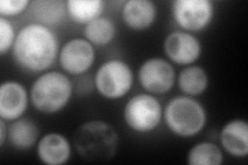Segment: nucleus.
Masks as SVG:
<instances>
[{"mask_svg": "<svg viewBox=\"0 0 248 165\" xmlns=\"http://www.w3.org/2000/svg\"><path fill=\"white\" fill-rule=\"evenodd\" d=\"M164 120L169 130L179 137H193L203 131L208 116L205 106L186 95L170 99L164 109Z\"/></svg>", "mask_w": 248, "mask_h": 165, "instance_id": "obj_4", "label": "nucleus"}, {"mask_svg": "<svg viewBox=\"0 0 248 165\" xmlns=\"http://www.w3.org/2000/svg\"><path fill=\"white\" fill-rule=\"evenodd\" d=\"M117 34V27L110 18L99 17L89 22L84 27V38L93 46L110 45Z\"/></svg>", "mask_w": 248, "mask_h": 165, "instance_id": "obj_18", "label": "nucleus"}, {"mask_svg": "<svg viewBox=\"0 0 248 165\" xmlns=\"http://www.w3.org/2000/svg\"><path fill=\"white\" fill-rule=\"evenodd\" d=\"M164 51L172 63L188 66L200 59L203 48L201 41L195 34L177 30L165 38Z\"/></svg>", "mask_w": 248, "mask_h": 165, "instance_id": "obj_10", "label": "nucleus"}, {"mask_svg": "<svg viewBox=\"0 0 248 165\" xmlns=\"http://www.w3.org/2000/svg\"><path fill=\"white\" fill-rule=\"evenodd\" d=\"M122 20L129 29L144 31L156 21L157 9L151 0H128L123 4Z\"/></svg>", "mask_w": 248, "mask_h": 165, "instance_id": "obj_13", "label": "nucleus"}, {"mask_svg": "<svg viewBox=\"0 0 248 165\" xmlns=\"http://www.w3.org/2000/svg\"><path fill=\"white\" fill-rule=\"evenodd\" d=\"M16 37L17 33L12 22L7 18L0 17V55L1 56L12 51Z\"/></svg>", "mask_w": 248, "mask_h": 165, "instance_id": "obj_21", "label": "nucleus"}, {"mask_svg": "<svg viewBox=\"0 0 248 165\" xmlns=\"http://www.w3.org/2000/svg\"><path fill=\"white\" fill-rule=\"evenodd\" d=\"M72 144L61 133L50 132L36 144V156L46 165H63L72 157Z\"/></svg>", "mask_w": 248, "mask_h": 165, "instance_id": "obj_12", "label": "nucleus"}, {"mask_svg": "<svg viewBox=\"0 0 248 165\" xmlns=\"http://www.w3.org/2000/svg\"><path fill=\"white\" fill-rule=\"evenodd\" d=\"M105 10L103 0H67L66 15L76 24L86 25L102 17Z\"/></svg>", "mask_w": 248, "mask_h": 165, "instance_id": "obj_17", "label": "nucleus"}, {"mask_svg": "<svg viewBox=\"0 0 248 165\" xmlns=\"http://www.w3.org/2000/svg\"><path fill=\"white\" fill-rule=\"evenodd\" d=\"M134 86V72L126 61L110 59L100 65L94 75V87L100 96L117 100L126 96Z\"/></svg>", "mask_w": 248, "mask_h": 165, "instance_id": "obj_5", "label": "nucleus"}, {"mask_svg": "<svg viewBox=\"0 0 248 165\" xmlns=\"http://www.w3.org/2000/svg\"><path fill=\"white\" fill-rule=\"evenodd\" d=\"M186 162L188 165H221L223 153L214 143L202 141L189 149Z\"/></svg>", "mask_w": 248, "mask_h": 165, "instance_id": "obj_20", "label": "nucleus"}, {"mask_svg": "<svg viewBox=\"0 0 248 165\" xmlns=\"http://www.w3.org/2000/svg\"><path fill=\"white\" fill-rule=\"evenodd\" d=\"M58 60L65 74L84 75L94 64L95 49L84 37L72 38L62 45Z\"/></svg>", "mask_w": 248, "mask_h": 165, "instance_id": "obj_9", "label": "nucleus"}, {"mask_svg": "<svg viewBox=\"0 0 248 165\" xmlns=\"http://www.w3.org/2000/svg\"><path fill=\"white\" fill-rule=\"evenodd\" d=\"M178 88L183 95L196 97L204 94L209 86V75L206 70L199 65L185 66L177 76Z\"/></svg>", "mask_w": 248, "mask_h": 165, "instance_id": "obj_16", "label": "nucleus"}, {"mask_svg": "<svg viewBox=\"0 0 248 165\" xmlns=\"http://www.w3.org/2000/svg\"><path fill=\"white\" fill-rule=\"evenodd\" d=\"M219 141L229 155L245 158L248 155V123L243 119L227 122L220 130Z\"/></svg>", "mask_w": 248, "mask_h": 165, "instance_id": "obj_14", "label": "nucleus"}, {"mask_svg": "<svg viewBox=\"0 0 248 165\" xmlns=\"http://www.w3.org/2000/svg\"><path fill=\"white\" fill-rule=\"evenodd\" d=\"M173 20L185 32H201L211 25L215 7L211 0H176L170 6Z\"/></svg>", "mask_w": 248, "mask_h": 165, "instance_id": "obj_7", "label": "nucleus"}, {"mask_svg": "<svg viewBox=\"0 0 248 165\" xmlns=\"http://www.w3.org/2000/svg\"><path fill=\"white\" fill-rule=\"evenodd\" d=\"M30 0H1L0 1V15L4 18L16 17L24 13L31 5Z\"/></svg>", "mask_w": 248, "mask_h": 165, "instance_id": "obj_22", "label": "nucleus"}, {"mask_svg": "<svg viewBox=\"0 0 248 165\" xmlns=\"http://www.w3.org/2000/svg\"><path fill=\"white\" fill-rule=\"evenodd\" d=\"M30 6L36 23L50 28L59 24L66 15V2L60 0H38Z\"/></svg>", "mask_w": 248, "mask_h": 165, "instance_id": "obj_19", "label": "nucleus"}, {"mask_svg": "<svg viewBox=\"0 0 248 165\" xmlns=\"http://www.w3.org/2000/svg\"><path fill=\"white\" fill-rule=\"evenodd\" d=\"M59 52V38L52 28L31 23L18 31L12 56L24 72L43 74L54 65Z\"/></svg>", "mask_w": 248, "mask_h": 165, "instance_id": "obj_1", "label": "nucleus"}, {"mask_svg": "<svg viewBox=\"0 0 248 165\" xmlns=\"http://www.w3.org/2000/svg\"><path fill=\"white\" fill-rule=\"evenodd\" d=\"M38 139H40V129L37 124L28 118L22 117L11 122L9 125L7 140L16 150L28 151L36 146Z\"/></svg>", "mask_w": 248, "mask_h": 165, "instance_id": "obj_15", "label": "nucleus"}, {"mask_svg": "<svg viewBox=\"0 0 248 165\" xmlns=\"http://www.w3.org/2000/svg\"><path fill=\"white\" fill-rule=\"evenodd\" d=\"M73 83L65 74L50 70L38 75L29 91L30 102L37 112L54 115L64 109L72 99Z\"/></svg>", "mask_w": 248, "mask_h": 165, "instance_id": "obj_3", "label": "nucleus"}, {"mask_svg": "<svg viewBox=\"0 0 248 165\" xmlns=\"http://www.w3.org/2000/svg\"><path fill=\"white\" fill-rule=\"evenodd\" d=\"M29 93L20 82L5 81L0 86V119L13 122L27 111Z\"/></svg>", "mask_w": 248, "mask_h": 165, "instance_id": "obj_11", "label": "nucleus"}, {"mask_svg": "<svg viewBox=\"0 0 248 165\" xmlns=\"http://www.w3.org/2000/svg\"><path fill=\"white\" fill-rule=\"evenodd\" d=\"M120 137L112 124L104 120L84 122L74 133L73 146L82 159L102 162L113 159L118 152Z\"/></svg>", "mask_w": 248, "mask_h": 165, "instance_id": "obj_2", "label": "nucleus"}, {"mask_svg": "<svg viewBox=\"0 0 248 165\" xmlns=\"http://www.w3.org/2000/svg\"><path fill=\"white\" fill-rule=\"evenodd\" d=\"M9 136V125L2 119H0V148H3Z\"/></svg>", "mask_w": 248, "mask_h": 165, "instance_id": "obj_23", "label": "nucleus"}, {"mask_svg": "<svg viewBox=\"0 0 248 165\" xmlns=\"http://www.w3.org/2000/svg\"><path fill=\"white\" fill-rule=\"evenodd\" d=\"M139 83L143 90L152 95H162L173 89L176 83V72L170 61L153 57L145 60L138 72Z\"/></svg>", "mask_w": 248, "mask_h": 165, "instance_id": "obj_8", "label": "nucleus"}, {"mask_svg": "<svg viewBox=\"0 0 248 165\" xmlns=\"http://www.w3.org/2000/svg\"><path fill=\"white\" fill-rule=\"evenodd\" d=\"M123 119L130 130L149 133L158 128L164 119V108L152 94L139 93L127 100L123 109Z\"/></svg>", "mask_w": 248, "mask_h": 165, "instance_id": "obj_6", "label": "nucleus"}]
</instances>
